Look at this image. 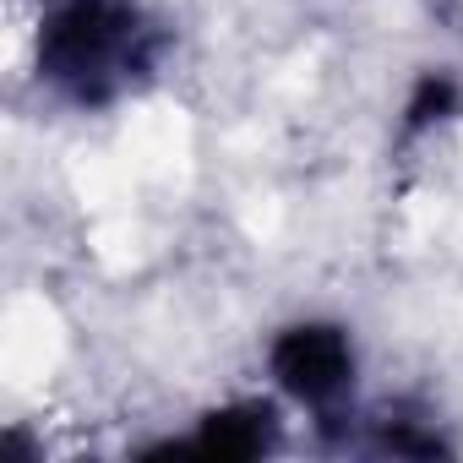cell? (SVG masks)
Instances as JSON below:
<instances>
[{
  "mask_svg": "<svg viewBox=\"0 0 463 463\" xmlns=\"http://www.w3.org/2000/svg\"><path fill=\"white\" fill-rule=\"evenodd\" d=\"M279 371H284V382H289L300 398L322 403V398H333V392L344 387V376H349V344H344L338 333H327V327H300V333L279 349Z\"/></svg>",
  "mask_w": 463,
  "mask_h": 463,
  "instance_id": "obj_1",
  "label": "cell"
}]
</instances>
